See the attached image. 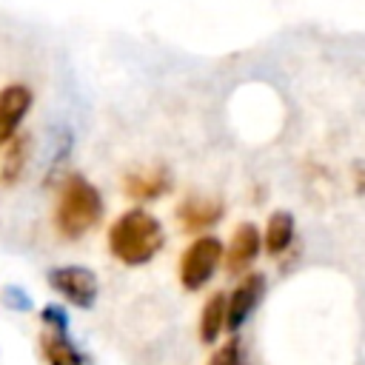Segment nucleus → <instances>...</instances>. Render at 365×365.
<instances>
[{
  "mask_svg": "<svg viewBox=\"0 0 365 365\" xmlns=\"http://www.w3.org/2000/svg\"><path fill=\"white\" fill-rule=\"evenodd\" d=\"M103 211H106L103 194L86 174L71 171L63 177L54 200V231L63 240L74 242L86 237L103 220Z\"/></svg>",
  "mask_w": 365,
  "mask_h": 365,
  "instance_id": "2",
  "label": "nucleus"
},
{
  "mask_svg": "<svg viewBox=\"0 0 365 365\" xmlns=\"http://www.w3.org/2000/svg\"><path fill=\"white\" fill-rule=\"evenodd\" d=\"M174 217L182 228V234L188 237H200V234H211L208 228H214L222 217H225V202L220 197H205V194H188L177 202Z\"/></svg>",
  "mask_w": 365,
  "mask_h": 365,
  "instance_id": "5",
  "label": "nucleus"
},
{
  "mask_svg": "<svg viewBox=\"0 0 365 365\" xmlns=\"http://www.w3.org/2000/svg\"><path fill=\"white\" fill-rule=\"evenodd\" d=\"M297 240V220L291 211L277 208L268 214L265 228H262V251L268 257H282Z\"/></svg>",
  "mask_w": 365,
  "mask_h": 365,
  "instance_id": "10",
  "label": "nucleus"
},
{
  "mask_svg": "<svg viewBox=\"0 0 365 365\" xmlns=\"http://www.w3.org/2000/svg\"><path fill=\"white\" fill-rule=\"evenodd\" d=\"M40 322H43L46 331H57V334H68V325H71L66 308L57 305V302H48V305L40 308Z\"/></svg>",
  "mask_w": 365,
  "mask_h": 365,
  "instance_id": "15",
  "label": "nucleus"
},
{
  "mask_svg": "<svg viewBox=\"0 0 365 365\" xmlns=\"http://www.w3.org/2000/svg\"><path fill=\"white\" fill-rule=\"evenodd\" d=\"M3 299H6V305L14 308V311H29V308H31V299H29V294H26L20 285H6Z\"/></svg>",
  "mask_w": 365,
  "mask_h": 365,
  "instance_id": "16",
  "label": "nucleus"
},
{
  "mask_svg": "<svg viewBox=\"0 0 365 365\" xmlns=\"http://www.w3.org/2000/svg\"><path fill=\"white\" fill-rule=\"evenodd\" d=\"M265 285H268V279L262 271H248L228 291V334H240L242 325L254 317V311L259 308V302L265 297Z\"/></svg>",
  "mask_w": 365,
  "mask_h": 365,
  "instance_id": "7",
  "label": "nucleus"
},
{
  "mask_svg": "<svg viewBox=\"0 0 365 365\" xmlns=\"http://www.w3.org/2000/svg\"><path fill=\"white\" fill-rule=\"evenodd\" d=\"M200 342L202 345H217L222 334H228V294L214 291L200 311Z\"/></svg>",
  "mask_w": 365,
  "mask_h": 365,
  "instance_id": "11",
  "label": "nucleus"
},
{
  "mask_svg": "<svg viewBox=\"0 0 365 365\" xmlns=\"http://www.w3.org/2000/svg\"><path fill=\"white\" fill-rule=\"evenodd\" d=\"M262 254V231L257 222L242 220L234 225L228 242H225V271L231 277H245L251 265Z\"/></svg>",
  "mask_w": 365,
  "mask_h": 365,
  "instance_id": "6",
  "label": "nucleus"
},
{
  "mask_svg": "<svg viewBox=\"0 0 365 365\" xmlns=\"http://www.w3.org/2000/svg\"><path fill=\"white\" fill-rule=\"evenodd\" d=\"M40 354L46 359V365H88L86 354L77 348V342L68 334H57V331H40Z\"/></svg>",
  "mask_w": 365,
  "mask_h": 365,
  "instance_id": "12",
  "label": "nucleus"
},
{
  "mask_svg": "<svg viewBox=\"0 0 365 365\" xmlns=\"http://www.w3.org/2000/svg\"><path fill=\"white\" fill-rule=\"evenodd\" d=\"M205 365H242V339H240V334H228V339L214 345V354L208 356Z\"/></svg>",
  "mask_w": 365,
  "mask_h": 365,
  "instance_id": "14",
  "label": "nucleus"
},
{
  "mask_svg": "<svg viewBox=\"0 0 365 365\" xmlns=\"http://www.w3.org/2000/svg\"><path fill=\"white\" fill-rule=\"evenodd\" d=\"M34 106V91L26 83H9L0 88V145H9Z\"/></svg>",
  "mask_w": 365,
  "mask_h": 365,
  "instance_id": "8",
  "label": "nucleus"
},
{
  "mask_svg": "<svg viewBox=\"0 0 365 365\" xmlns=\"http://www.w3.org/2000/svg\"><path fill=\"white\" fill-rule=\"evenodd\" d=\"M29 157H31V134L20 131L9 145H6V154H3V163H0V185L9 188V185H17L26 174V165H29Z\"/></svg>",
  "mask_w": 365,
  "mask_h": 365,
  "instance_id": "13",
  "label": "nucleus"
},
{
  "mask_svg": "<svg viewBox=\"0 0 365 365\" xmlns=\"http://www.w3.org/2000/svg\"><path fill=\"white\" fill-rule=\"evenodd\" d=\"M46 282L48 288L63 299L68 302L71 308H80V311H91L97 305V297H100V279L91 268L86 265H57L46 274Z\"/></svg>",
  "mask_w": 365,
  "mask_h": 365,
  "instance_id": "4",
  "label": "nucleus"
},
{
  "mask_svg": "<svg viewBox=\"0 0 365 365\" xmlns=\"http://www.w3.org/2000/svg\"><path fill=\"white\" fill-rule=\"evenodd\" d=\"M106 245L117 262L128 268H140V265H148L163 251L165 231H163V222L148 208L137 205L114 217L106 234Z\"/></svg>",
  "mask_w": 365,
  "mask_h": 365,
  "instance_id": "1",
  "label": "nucleus"
},
{
  "mask_svg": "<svg viewBox=\"0 0 365 365\" xmlns=\"http://www.w3.org/2000/svg\"><path fill=\"white\" fill-rule=\"evenodd\" d=\"M174 188V180L165 168H148V171H128L123 177V191L131 200L140 202H154L160 197H165Z\"/></svg>",
  "mask_w": 365,
  "mask_h": 365,
  "instance_id": "9",
  "label": "nucleus"
},
{
  "mask_svg": "<svg viewBox=\"0 0 365 365\" xmlns=\"http://www.w3.org/2000/svg\"><path fill=\"white\" fill-rule=\"evenodd\" d=\"M222 262H225V242L217 234L194 237L180 254V265H177L180 285L185 291H202L217 277Z\"/></svg>",
  "mask_w": 365,
  "mask_h": 365,
  "instance_id": "3",
  "label": "nucleus"
},
{
  "mask_svg": "<svg viewBox=\"0 0 365 365\" xmlns=\"http://www.w3.org/2000/svg\"><path fill=\"white\" fill-rule=\"evenodd\" d=\"M354 188H356L359 197L365 194V160H356L354 163Z\"/></svg>",
  "mask_w": 365,
  "mask_h": 365,
  "instance_id": "17",
  "label": "nucleus"
}]
</instances>
